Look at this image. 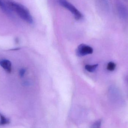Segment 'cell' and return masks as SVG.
Returning a JSON list of instances; mask_svg holds the SVG:
<instances>
[{
    "label": "cell",
    "instance_id": "cell-1",
    "mask_svg": "<svg viewBox=\"0 0 128 128\" xmlns=\"http://www.w3.org/2000/svg\"><path fill=\"white\" fill-rule=\"evenodd\" d=\"M4 1L10 10L16 12L22 20L29 24L33 23V17L26 7L13 0H4Z\"/></svg>",
    "mask_w": 128,
    "mask_h": 128
},
{
    "label": "cell",
    "instance_id": "cell-2",
    "mask_svg": "<svg viewBox=\"0 0 128 128\" xmlns=\"http://www.w3.org/2000/svg\"><path fill=\"white\" fill-rule=\"evenodd\" d=\"M58 4L70 11L74 16L75 19L77 20H80L82 18L83 16L82 14L77 10L73 4L68 2L67 0H57Z\"/></svg>",
    "mask_w": 128,
    "mask_h": 128
},
{
    "label": "cell",
    "instance_id": "cell-3",
    "mask_svg": "<svg viewBox=\"0 0 128 128\" xmlns=\"http://www.w3.org/2000/svg\"><path fill=\"white\" fill-rule=\"evenodd\" d=\"M92 48L84 44L79 45L76 50V54L79 57H82L87 55L92 54L93 52Z\"/></svg>",
    "mask_w": 128,
    "mask_h": 128
},
{
    "label": "cell",
    "instance_id": "cell-4",
    "mask_svg": "<svg viewBox=\"0 0 128 128\" xmlns=\"http://www.w3.org/2000/svg\"><path fill=\"white\" fill-rule=\"evenodd\" d=\"M0 66L8 73L12 71V64L10 60L6 59L0 60Z\"/></svg>",
    "mask_w": 128,
    "mask_h": 128
},
{
    "label": "cell",
    "instance_id": "cell-5",
    "mask_svg": "<svg viewBox=\"0 0 128 128\" xmlns=\"http://www.w3.org/2000/svg\"><path fill=\"white\" fill-rule=\"evenodd\" d=\"M0 8L2 11L10 16H12V11L4 2V0H0Z\"/></svg>",
    "mask_w": 128,
    "mask_h": 128
},
{
    "label": "cell",
    "instance_id": "cell-6",
    "mask_svg": "<svg viewBox=\"0 0 128 128\" xmlns=\"http://www.w3.org/2000/svg\"><path fill=\"white\" fill-rule=\"evenodd\" d=\"M10 122V120L5 117L0 112V126L8 124Z\"/></svg>",
    "mask_w": 128,
    "mask_h": 128
},
{
    "label": "cell",
    "instance_id": "cell-7",
    "mask_svg": "<svg viewBox=\"0 0 128 128\" xmlns=\"http://www.w3.org/2000/svg\"><path fill=\"white\" fill-rule=\"evenodd\" d=\"M98 66V64L94 65H86L85 66V68L86 70L90 72H93L96 70Z\"/></svg>",
    "mask_w": 128,
    "mask_h": 128
},
{
    "label": "cell",
    "instance_id": "cell-8",
    "mask_svg": "<svg viewBox=\"0 0 128 128\" xmlns=\"http://www.w3.org/2000/svg\"><path fill=\"white\" fill-rule=\"evenodd\" d=\"M116 65L114 63V62H109L107 66V68L108 70L110 71H112L114 70L116 68Z\"/></svg>",
    "mask_w": 128,
    "mask_h": 128
},
{
    "label": "cell",
    "instance_id": "cell-9",
    "mask_svg": "<svg viewBox=\"0 0 128 128\" xmlns=\"http://www.w3.org/2000/svg\"><path fill=\"white\" fill-rule=\"evenodd\" d=\"M102 125V121L100 120L95 122L91 126V128H101Z\"/></svg>",
    "mask_w": 128,
    "mask_h": 128
},
{
    "label": "cell",
    "instance_id": "cell-10",
    "mask_svg": "<svg viewBox=\"0 0 128 128\" xmlns=\"http://www.w3.org/2000/svg\"><path fill=\"white\" fill-rule=\"evenodd\" d=\"M26 72V70L24 68H22L20 69L19 71L20 76L21 77H23L25 74Z\"/></svg>",
    "mask_w": 128,
    "mask_h": 128
},
{
    "label": "cell",
    "instance_id": "cell-11",
    "mask_svg": "<svg viewBox=\"0 0 128 128\" xmlns=\"http://www.w3.org/2000/svg\"><path fill=\"white\" fill-rule=\"evenodd\" d=\"M104 0V2H106L107 0Z\"/></svg>",
    "mask_w": 128,
    "mask_h": 128
}]
</instances>
